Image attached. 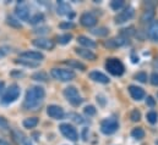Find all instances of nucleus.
<instances>
[{
	"instance_id": "nucleus-43",
	"label": "nucleus",
	"mask_w": 158,
	"mask_h": 145,
	"mask_svg": "<svg viewBox=\"0 0 158 145\" xmlns=\"http://www.w3.org/2000/svg\"><path fill=\"white\" fill-rule=\"evenodd\" d=\"M22 144H23V145H32L31 143H30V140H28L27 138H25V140L22 142Z\"/></svg>"
},
{
	"instance_id": "nucleus-15",
	"label": "nucleus",
	"mask_w": 158,
	"mask_h": 145,
	"mask_svg": "<svg viewBox=\"0 0 158 145\" xmlns=\"http://www.w3.org/2000/svg\"><path fill=\"white\" fill-rule=\"evenodd\" d=\"M75 53H76L79 56L86 59V60H89V61H94V60L97 59V56H96L94 53H92L91 50L85 49V48H76V49H75Z\"/></svg>"
},
{
	"instance_id": "nucleus-31",
	"label": "nucleus",
	"mask_w": 158,
	"mask_h": 145,
	"mask_svg": "<svg viewBox=\"0 0 158 145\" xmlns=\"http://www.w3.org/2000/svg\"><path fill=\"white\" fill-rule=\"evenodd\" d=\"M158 120V115L156 111H150L147 113V121L151 123V124H155Z\"/></svg>"
},
{
	"instance_id": "nucleus-12",
	"label": "nucleus",
	"mask_w": 158,
	"mask_h": 145,
	"mask_svg": "<svg viewBox=\"0 0 158 145\" xmlns=\"http://www.w3.org/2000/svg\"><path fill=\"white\" fill-rule=\"evenodd\" d=\"M80 22H81V25L83 27H87V28L88 27H93L97 23V17L91 12H85V14L81 15Z\"/></svg>"
},
{
	"instance_id": "nucleus-9",
	"label": "nucleus",
	"mask_w": 158,
	"mask_h": 145,
	"mask_svg": "<svg viewBox=\"0 0 158 145\" xmlns=\"http://www.w3.org/2000/svg\"><path fill=\"white\" fill-rule=\"evenodd\" d=\"M15 14H16V16H17L20 20L28 22V20H30V10H28L27 5H26L23 1H21V2L17 4L16 10H15Z\"/></svg>"
},
{
	"instance_id": "nucleus-39",
	"label": "nucleus",
	"mask_w": 158,
	"mask_h": 145,
	"mask_svg": "<svg viewBox=\"0 0 158 145\" xmlns=\"http://www.w3.org/2000/svg\"><path fill=\"white\" fill-rule=\"evenodd\" d=\"M150 80H151V84H152V85H156V87H157L158 85V73L157 72L152 73Z\"/></svg>"
},
{
	"instance_id": "nucleus-18",
	"label": "nucleus",
	"mask_w": 158,
	"mask_h": 145,
	"mask_svg": "<svg viewBox=\"0 0 158 145\" xmlns=\"http://www.w3.org/2000/svg\"><path fill=\"white\" fill-rule=\"evenodd\" d=\"M147 36L151 40L158 41V21H153L151 23V26L148 27V31H147Z\"/></svg>"
},
{
	"instance_id": "nucleus-19",
	"label": "nucleus",
	"mask_w": 158,
	"mask_h": 145,
	"mask_svg": "<svg viewBox=\"0 0 158 145\" xmlns=\"http://www.w3.org/2000/svg\"><path fill=\"white\" fill-rule=\"evenodd\" d=\"M56 12L61 16L64 15H69L71 12V7L66 1H58V6H56Z\"/></svg>"
},
{
	"instance_id": "nucleus-16",
	"label": "nucleus",
	"mask_w": 158,
	"mask_h": 145,
	"mask_svg": "<svg viewBox=\"0 0 158 145\" xmlns=\"http://www.w3.org/2000/svg\"><path fill=\"white\" fill-rule=\"evenodd\" d=\"M89 78L94 82H98V83H102V84H107L109 83V78L102 72H98V71H92L89 73Z\"/></svg>"
},
{
	"instance_id": "nucleus-13",
	"label": "nucleus",
	"mask_w": 158,
	"mask_h": 145,
	"mask_svg": "<svg viewBox=\"0 0 158 145\" xmlns=\"http://www.w3.org/2000/svg\"><path fill=\"white\" fill-rule=\"evenodd\" d=\"M20 57L21 59H25V60H31V61H36V62H40L44 59V55L40 53V51H23L20 54Z\"/></svg>"
},
{
	"instance_id": "nucleus-27",
	"label": "nucleus",
	"mask_w": 158,
	"mask_h": 145,
	"mask_svg": "<svg viewBox=\"0 0 158 145\" xmlns=\"http://www.w3.org/2000/svg\"><path fill=\"white\" fill-rule=\"evenodd\" d=\"M32 79L33 80H38V82H45L48 79V74L43 71H40V72H36L32 74Z\"/></svg>"
},
{
	"instance_id": "nucleus-23",
	"label": "nucleus",
	"mask_w": 158,
	"mask_h": 145,
	"mask_svg": "<svg viewBox=\"0 0 158 145\" xmlns=\"http://www.w3.org/2000/svg\"><path fill=\"white\" fill-rule=\"evenodd\" d=\"M65 64L70 67H74V69H77L80 71H85L86 70V66L83 64H81L77 60H69V61H65Z\"/></svg>"
},
{
	"instance_id": "nucleus-34",
	"label": "nucleus",
	"mask_w": 158,
	"mask_h": 145,
	"mask_svg": "<svg viewBox=\"0 0 158 145\" xmlns=\"http://www.w3.org/2000/svg\"><path fill=\"white\" fill-rule=\"evenodd\" d=\"M135 79L141 82V83H146L147 82V74L145 72H139L135 74Z\"/></svg>"
},
{
	"instance_id": "nucleus-25",
	"label": "nucleus",
	"mask_w": 158,
	"mask_h": 145,
	"mask_svg": "<svg viewBox=\"0 0 158 145\" xmlns=\"http://www.w3.org/2000/svg\"><path fill=\"white\" fill-rule=\"evenodd\" d=\"M131 135H132V138H135L137 140H141L142 138H145V131L142 128H140V127L134 128L132 132H131Z\"/></svg>"
},
{
	"instance_id": "nucleus-30",
	"label": "nucleus",
	"mask_w": 158,
	"mask_h": 145,
	"mask_svg": "<svg viewBox=\"0 0 158 145\" xmlns=\"http://www.w3.org/2000/svg\"><path fill=\"white\" fill-rule=\"evenodd\" d=\"M71 39H73V36H71L70 33H65V34H63V36H60L59 38H58V41H59V44L65 45V44L70 43Z\"/></svg>"
},
{
	"instance_id": "nucleus-20",
	"label": "nucleus",
	"mask_w": 158,
	"mask_h": 145,
	"mask_svg": "<svg viewBox=\"0 0 158 145\" xmlns=\"http://www.w3.org/2000/svg\"><path fill=\"white\" fill-rule=\"evenodd\" d=\"M77 41L82 46H85V49H91V48H96L97 46L96 41H93L92 39H89V38H87L85 36H80L77 38Z\"/></svg>"
},
{
	"instance_id": "nucleus-29",
	"label": "nucleus",
	"mask_w": 158,
	"mask_h": 145,
	"mask_svg": "<svg viewBox=\"0 0 158 145\" xmlns=\"http://www.w3.org/2000/svg\"><path fill=\"white\" fill-rule=\"evenodd\" d=\"M6 23H7L10 27H14V28H21V27H22V25L20 23V21H17L16 18H14V17H11V16H9V17L6 18Z\"/></svg>"
},
{
	"instance_id": "nucleus-37",
	"label": "nucleus",
	"mask_w": 158,
	"mask_h": 145,
	"mask_svg": "<svg viewBox=\"0 0 158 145\" xmlns=\"http://www.w3.org/2000/svg\"><path fill=\"white\" fill-rule=\"evenodd\" d=\"M9 53H10V48L9 46H0V59L5 57Z\"/></svg>"
},
{
	"instance_id": "nucleus-33",
	"label": "nucleus",
	"mask_w": 158,
	"mask_h": 145,
	"mask_svg": "<svg viewBox=\"0 0 158 145\" xmlns=\"http://www.w3.org/2000/svg\"><path fill=\"white\" fill-rule=\"evenodd\" d=\"M130 118L132 122H139L141 120V112L139 110H132L130 112Z\"/></svg>"
},
{
	"instance_id": "nucleus-11",
	"label": "nucleus",
	"mask_w": 158,
	"mask_h": 145,
	"mask_svg": "<svg viewBox=\"0 0 158 145\" xmlns=\"http://www.w3.org/2000/svg\"><path fill=\"white\" fill-rule=\"evenodd\" d=\"M36 48H40V49H44V50H53L54 49V41L48 39V38H37L33 40L32 43Z\"/></svg>"
},
{
	"instance_id": "nucleus-4",
	"label": "nucleus",
	"mask_w": 158,
	"mask_h": 145,
	"mask_svg": "<svg viewBox=\"0 0 158 145\" xmlns=\"http://www.w3.org/2000/svg\"><path fill=\"white\" fill-rule=\"evenodd\" d=\"M106 70L113 76H121L125 71V67L118 59H108L106 62Z\"/></svg>"
},
{
	"instance_id": "nucleus-3",
	"label": "nucleus",
	"mask_w": 158,
	"mask_h": 145,
	"mask_svg": "<svg viewBox=\"0 0 158 145\" xmlns=\"http://www.w3.org/2000/svg\"><path fill=\"white\" fill-rule=\"evenodd\" d=\"M50 74L54 79L60 82H70L75 78V72L71 70H64V69H53L50 71Z\"/></svg>"
},
{
	"instance_id": "nucleus-1",
	"label": "nucleus",
	"mask_w": 158,
	"mask_h": 145,
	"mask_svg": "<svg viewBox=\"0 0 158 145\" xmlns=\"http://www.w3.org/2000/svg\"><path fill=\"white\" fill-rule=\"evenodd\" d=\"M44 96H45V92L42 87L40 85L32 87L26 93V96L23 100V108L26 110L38 109L44 100Z\"/></svg>"
},
{
	"instance_id": "nucleus-41",
	"label": "nucleus",
	"mask_w": 158,
	"mask_h": 145,
	"mask_svg": "<svg viewBox=\"0 0 158 145\" xmlns=\"http://www.w3.org/2000/svg\"><path fill=\"white\" fill-rule=\"evenodd\" d=\"M146 104H147L148 106L153 108V106L156 105V101H155V99H153L152 96H147V99H146Z\"/></svg>"
},
{
	"instance_id": "nucleus-40",
	"label": "nucleus",
	"mask_w": 158,
	"mask_h": 145,
	"mask_svg": "<svg viewBox=\"0 0 158 145\" xmlns=\"http://www.w3.org/2000/svg\"><path fill=\"white\" fill-rule=\"evenodd\" d=\"M69 116H70V117H73V121H75L76 123H82V122H83L82 117H81L80 115H77V113H70Z\"/></svg>"
},
{
	"instance_id": "nucleus-21",
	"label": "nucleus",
	"mask_w": 158,
	"mask_h": 145,
	"mask_svg": "<svg viewBox=\"0 0 158 145\" xmlns=\"http://www.w3.org/2000/svg\"><path fill=\"white\" fill-rule=\"evenodd\" d=\"M155 17V11L153 9H147L146 11H143V14L141 15V22L142 23H148L151 21H153Z\"/></svg>"
},
{
	"instance_id": "nucleus-28",
	"label": "nucleus",
	"mask_w": 158,
	"mask_h": 145,
	"mask_svg": "<svg viewBox=\"0 0 158 145\" xmlns=\"http://www.w3.org/2000/svg\"><path fill=\"white\" fill-rule=\"evenodd\" d=\"M42 21H44V15L43 14H36L35 16H32V17H30V20H28V22L31 23V25H37V23H40Z\"/></svg>"
},
{
	"instance_id": "nucleus-2",
	"label": "nucleus",
	"mask_w": 158,
	"mask_h": 145,
	"mask_svg": "<svg viewBox=\"0 0 158 145\" xmlns=\"http://www.w3.org/2000/svg\"><path fill=\"white\" fill-rule=\"evenodd\" d=\"M21 94V90H20V87L17 84H11L2 94L1 96V103L5 104V105H9V104H12L15 103L19 96Z\"/></svg>"
},
{
	"instance_id": "nucleus-42",
	"label": "nucleus",
	"mask_w": 158,
	"mask_h": 145,
	"mask_svg": "<svg viewBox=\"0 0 158 145\" xmlns=\"http://www.w3.org/2000/svg\"><path fill=\"white\" fill-rule=\"evenodd\" d=\"M4 87H5V83H4V82H0V94H1L2 90H4Z\"/></svg>"
},
{
	"instance_id": "nucleus-22",
	"label": "nucleus",
	"mask_w": 158,
	"mask_h": 145,
	"mask_svg": "<svg viewBox=\"0 0 158 145\" xmlns=\"http://www.w3.org/2000/svg\"><path fill=\"white\" fill-rule=\"evenodd\" d=\"M38 124V118L37 117H28L23 121V127L25 128H35Z\"/></svg>"
},
{
	"instance_id": "nucleus-38",
	"label": "nucleus",
	"mask_w": 158,
	"mask_h": 145,
	"mask_svg": "<svg viewBox=\"0 0 158 145\" xmlns=\"http://www.w3.org/2000/svg\"><path fill=\"white\" fill-rule=\"evenodd\" d=\"M59 27L61 29H69V28H74V23L73 22H63L59 25Z\"/></svg>"
},
{
	"instance_id": "nucleus-5",
	"label": "nucleus",
	"mask_w": 158,
	"mask_h": 145,
	"mask_svg": "<svg viewBox=\"0 0 158 145\" xmlns=\"http://www.w3.org/2000/svg\"><path fill=\"white\" fill-rule=\"evenodd\" d=\"M119 128L118 120L114 117H109L106 118L101 122V131L103 134H113L114 132H117V129Z\"/></svg>"
},
{
	"instance_id": "nucleus-26",
	"label": "nucleus",
	"mask_w": 158,
	"mask_h": 145,
	"mask_svg": "<svg viewBox=\"0 0 158 145\" xmlns=\"http://www.w3.org/2000/svg\"><path fill=\"white\" fill-rule=\"evenodd\" d=\"M91 33L94 34V36H97V37H106L108 33H109V29L106 28V27H99V28H94V29H92Z\"/></svg>"
},
{
	"instance_id": "nucleus-6",
	"label": "nucleus",
	"mask_w": 158,
	"mask_h": 145,
	"mask_svg": "<svg viewBox=\"0 0 158 145\" xmlns=\"http://www.w3.org/2000/svg\"><path fill=\"white\" fill-rule=\"evenodd\" d=\"M64 95L68 99V101L71 105H74V106H79L80 104L82 103V99L80 96L79 90L75 87H73V85H70V87H68V88L64 89Z\"/></svg>"
},
{
	"instance_id": "nucleus-35",
	"label": "nucleus",
	"mask_w": 158,
	"mask_h": 145,
	"mask_svg": "<svg viewBox=\"0 0 158 145\" xmlns=\"http://www.w3.org/2000/svg\"><path fill=\"white\" fill-rule=\"evenodd\" d=\"M83 112H85L87 116H93V115H96V108L92 106V105L86 106V108L83 109Z\"/></svg>"
},
{
	"instance_id": "nucleus-7",
	"label": "nucleus",
	"mask_w": 158,
	"mask_h": 145,
	"mask_svg": "<svg viewBox=\"0 0 158 145\" xmlns=\"http://www.w3.org/2000/svg\"><path fill=\"white\" fill-rule=\"evenodd\" d=\"M59 129H60L61 134H63L66 139H69V140H71V142H76V140L79 139L77 131H76L75 127H73L71 124H69V123H63V124L59 126Z\"/></svg>"
},
{
	"instance_id": "nucleus-14",
	"label": "nucleus",
	"mask_w": 158,
	"mask_h": 145,
	"mask_svg": "<svg viewBox=\"0 0 158 145\" xmlns=\"http://www.w3.org/2000/svg\"><path fill=\"white\" fill-rule=\"evenodd\" d=\"M129 93H130L131 98L134 100H137V101H140L145 98V90L140 87H136V85H130L129 87Z\"/></svg>"
},
{
	"instance_id": "nucleus-32",
	"label": "nucleus",
	"mask_w": 158,
	"mask_h": 145,
	"mask_svg": "<svg viewBox=\"0 0 158 145\" xmlns=\"http://www.w3.org/2000/svg\"><path fill=\"white\" fill-rule=\"evenodd\" d=\"M124 5H125L124 0H114V1L110 2V7H112L113 10H115V11H118L121 7H124Z\"/></svg>"
},
{
	"instance_id": "nucleus-24",
	"label": "nucleus",
	"mask_w": 158,
	"mask_h": 145,
	"mask_svg": "<svg viewBox=\"0 0 158 145\" xmlns=\"http://www.w3.org/2000/svg\"><path fill=\"white\" fill-rule=\"evenodd\" d=\"M15 62L16 64H20V65H23V66H27V67H38L40 66V62L31 61V60H25V59H19Z\"/></svg>"
},
{
	"instance_id": "nucleus-8",
	"label": "nucleus",
	"mask_w": 158,
	"mask_h": 145,
	"mask_svg": "<svg viewBox=\"0 0 158 145\" xmlns=\"http://www.w3.org/2000/svg\"><path fill=\"white\" fill-rule=\"evenodd\" d=\"M134 9L131 7V6H127V7H125L123 11H120L118 15L115 16V22L117 23H124V22H126V21H129L130 18H132L134 17Z\"/></svg>"
},
{
	"instance_id": "nucleus-36",
	"label": "nucleus",
	"mask_w": 158,
	"mask_h": 145,
	"mask_svg": "<svg viewBox=\"0 0 158 145\" xmlns=\"http://www.w3.org/2000/svg\"><path fill=\"white\" fill-rule=\"evenodd\" d=\"M9 127V122L5 117H0V131H5Z\"/></svg>"
},
{
	"instance_id": "nucleus-10",
	"label": "nucleus",
	"mask_w": 158,
	"mask_h": 145,
	"mask_svg": "<svg viewBox=\"0 0 158 145\" xmlns=\"http://www.w3.org/2000/svg\"><path fill=\"white\" fill-rule=\"evenodd\" d=\"M47 113L50 118H54V120H63L65 116L63 108H60L58 105H49L47 109Z\"/></svg>"
},
{
	"instance_id": "nucleus-17",
	"label": "nucleus",
	"mask_w": 158,
	"mask_h": 145,
	"mask_svg": "<svg viewBox=\"0 0 158 145\" xmlns=\"http://www.w3.org/2000/svg\"><path fill=\"white\" fill-rule=\"evenodd\" d=\"M127 38L126 37H117V38H113V39H110V40H108L107 43H106V46H108V48H118V46H121V45H124V44H126V40Z\"/></svg>"
},
{
	"instance_id": "nucleus-44",
	"label": "nucleus",
	"mask_w": 158,
	"mask_h": 145,
	"mask_svg": "<svg viewBox=\"0 0 158 145\" xmlns=\"http://www.w3.org/2000/svg\"><path fill=\"white\" fill-rule=\"evenodd\" d=\"M0 145H9L6 142H4V140H0Z\"/></svg>"
}]
</instances>
